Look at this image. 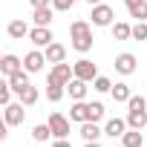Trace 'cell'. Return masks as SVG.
Here are the masks:
<instances>
[{
    "label": "cell",
    "instance_id": "obj_1",
    "mask_svg": "<svg viewBox=\"0 0 147 147\" xmlns=\"http://www.w3.org/2000/svg\"><path fill=\"white\" fill-rule=\"evenodd\" d=\"M69 38H72V49L78 52H90L92 49V29L87 20H75L69 26Z\"/></svg>",
    "mask_w": 147,
    "mask_h": 147
},
{
    "label": "cell",
    "instance_id": "obj_2",
    "mask_svg": "<svg viewBox=\"0 0 147 147\" xmlns=\"http://www.w3.org/2000/svg\"><path fill=\"white\" fill-rule=\"evenodd\" d=\"M127 124L133 127V130H141L144 124H147V101L141 98V95H133L130 101H127Z\"/></svg>",
    "mask_w": 147,
    "mask_h": 147
},
{
    "label": "cell",
    "instance_id": "obj_3",
    "mask_svg": "<svg viewBox=\"0 0 147 147\" xmlns=\"http://www.w3.org/2000/svg\"><path fill=\"white\" fill-rule=\"evenodd\" d=\"M72 78H75V69H72L69 63H55L52 66V72H49V78H46V84H58V87H66Z\"/></svg>",
    "mask_w": 147,
    "mask_h": 147
},
{
    "label": "cell",
    "instance_id": "obj_4",
    "mask_svg": "<svg viewBox=\"0 0 147 147\" xmlns=\"http://www.w3.org/2000/svg\"><path fill=\"white\" fill-rule=\"evenodd\" d=\"M72 69H75V78H81V81H87V84L98 78V69H95V63H92V61H87V58L75 61V63H72Z\"/></svg>",
    "mask_w": 147,
    "mask_h": 147
},
{
    "label": "cell",
    "instance_id": "obj_5",
    "mask_svg": "<svg viewBox=\"0 0 147 147\" xmlns=\"http://www.w3.org/2000/svg\"><path fill=\"white\" fill-rule=\"evenodd\" d=\"M49 127H52V136L55 138H66L69 136V118L61 115V113H52L49 115Z\"/></svg>",
    "mask_w": 147,
    "mask_h": 147
},
{
    "label": "cell",
    "instance_id": "obj_6",
    "mask_svg": "<svg viewBox=\"0 0 147 147\" xmlns=\"http://www.w3.org/2000/svg\"><path fill=\"white\" fill-rule=\"evenodd\" d=\"M113 18H115V12H113L110 6H104V3L92 6V26H110Z\"/></svg>",
    "mask_w": 147,
    "mask_h": 147
},
{
    "label": "cell",
    "instance_id": "obj_7",
    "mask_svg": "<svg viewBox=\"0 0 147 147\" xmlns=\"http://www.w3.org/2000/svg\"><path fill=\"white\" fill-rule=\"evenodd\" d=\"M26 104H6V127H18V124H23V118H26V110H23Z\"/></svg>",
    "mask_w": 147,
    "mask_h": 147
},
{
    "label": "cell",
    "instance_id": "obj_8",
    "mask_svg": "<svg viewBox=\"0 0 147 147\" xmlns=\"http://www.w3.org/2000/svg\"><path fill=\"white\" fill-rule=\"evenodd\" d=\"M20 69H23V61H20L18 55H3V61H0V72H3L6 78H12V75H18Z\"/></svg>",
    "mask_w": 147,
    "mask_h": 147
},
{
    "label": "cell",
    "instance_id": "obj_9",
    "mask_svg": "<svg viewBox=\"0 0 147 147\" xmlns=\"http://www.w3.org/2000/svg\"><path fill=\"white\" fill-rule=\"evenodd\" d=\"M29 40L40 49V46H49L55 38H52V32H49V26H35L32 32H29Z\"/></svg>",
    "mask_w": 147,
    "mask_h": 147
},
{
    "label": "cell",
    "instance_id": "obj_10",
    "mask_svg": "<svg viewBox=\"0 0 147 147\" xmlns=\"http://www.w3.org/2000/svg\"><path fill=\"white\" fill-rule=\"evenodd\" d=\"M121 75H133L136 72V55H130V52H121L118 58H115V63H113Z\"/></svg>",
    "mask_w": 147,
    "mask_h": 147
},
{
    "label": "cell",
    "instance_id": "obj_11",
    "mask_svg": "<svg viewBox=\"0 0 147 147\" xmlns=\"http://www.w3.org/2000/svg\"><path fill=\"white\" fill-rule=\"evenodd\" d=\"M43 63H46V55H40L38 49H35V52H29V55L23 58V69H26V72H40V69H43Z\"/></svg>",
    "mask_w": 147,
    "mask_h": 147
},
{
    "label": "cell",
    "instance_id": "obj_12",
    "mask_svg": "<svg viewBox=\"0 0 147 147\" xmlns=\"http://www.w3.org/2000/svg\"><path fill=\"white\" fill-rule=\"evenodd\" d=\"M69 121H90V104H84V101H75L69 107Z\"/></svg>",
    "mask_w": 147,
    "mask_h": 147
},
{
    "label": "cell",
    "instance_id": "obj_13",
    "mask_svg": "<svg viewBox=\"0 0 147 147\" xmlns=\"http://www.w3.org/2000/svg\"><path fill=\"white\" fill-rule=\"evenodd\" d=\"M127 127H130V124H127L124 118H110L107 127H104V136H113V138H115V136H124Z\"/></svg>",
    "mask_w": 147,
    "mask_h": 147
},
{
    "label": "cell",
    "instance_id": "obj_14",
    "mask_svg": "<svg viewBox=\"0 0 147 147\" xmlns=\"http://www.w3.org/2000/svg\"><path fill=\"white\" fill-rule=\"evenodd\" d=\"M98 136H104V130H98L95 121H84L81 124V138L84 141H98Z\"/></svg>",
    "mask_w": 147,
    "mask_h": 147
},
{
    "label": "cell",
    "instance_id": "obj_15",
    "mask_svg": "<svg viewBox=\"0 0 147 147\" xmlns=\"http://www.w3.org/2000/svg\"><path fill=\"white\" fill-rule=\"evenodd\" d=\"M66 90H69V95L75 98V101H84V95H87V81H81V78H72V81L66 84Z\"/></svg>",
    "mask_w": 147,
    "mask_h": 147
},
{
    "label": "cell",
    "instance_id": "obj_16",
    "mask_svg": "<svg viewBox=\"0 0 147 147\" xmlns=\"http://www.w3.org/2000/svg\"><path fill=\"white\" fill-rule=\"evenodd\" d=\"M63 58H66V49H63L61 43H55V40H52V43L46 46V61H49V63H61Z\"/></svg>",
    "mask_w": 147,
    "mask_h": 147
},
{
    "label": "cell",
    "instance_id": "obj_17",
    "mask_svg": "<svg viewBox=\"0 0 147 147\" xmlns=\"http://www.w3.org/2000/svg\"><path fill=\"white\" fill-rule=\"evenodd\" d=\"M32 20H35V26H49V23H52V9H49V6H40V9H35Z\"/></svg>",
    "mask_w": 147,
    "mask_h": 147
},
{
    "label": "cell",
    "instance_id": "obj_18",
    "mask_svg": "<svg viewBox=\"0 0 147 147\" xmlns=\"http://www.w3.org/2000/svg\"><path fill=\"white\" fill-rule=\"evenodd\" d=\"M9 84H12V90H15V92L20 95V92H23V90L29 87V78H26V69H20L18 75H12V78H9Z\"/></svg>",
    "mask_w": 147,
    "mask_h": 147
},
{
    "label": "cell",
    "instance_id": "obj_19",
    "mask_svg": "<svg viewBox=\"0 0 147 147\" xmlns=\"http://www.w3.org/2000/svg\"><path fill=\"white\" fill-rule=\"evenodd\" d=\"M6 32H9V38H23V35H29L32 29H29L23 20H12V23L6 26Z\"/></svg>",
    "mask_w": 147,
    "mask_h": 147
},
{
    "label": "cell",
    "instance_id": "obj_20",
    "mask_svg": "<svg viewBox=\"0 0 147 147\" xmlns=\"http://www.w3.org/2000/svg\"><path fill=\"white\" fill-rule=\"evenodd\" d=\"M127 9H130V15H133L136 20H144V18H147V0H136V3H127Z\"/></svg>",
    "mask_w": 147,
    "mask_h": 147
},
{
    "label": "cell",
    "instance_id": "obj_21",
    "mask_svg": "<svg viewBox=\"0 0 147 147\" xmlns=\"http://www.w3.org/2000/svg\"><path fill=\"white\" fill-rule=\"evenodd\" d=\"M113 38H115V40L133 38V26H127V23H113Z\"/></svg>",
    "mask_w": 147,
    "mask_h": 147
},
{
    "label": "cell",
    "instance_id": "obj_22",
    "mask_svg": "<svg viewBox=\"0 0 147 147\" xmlns=\"http://www.w3.org/2000/svg\"><path fill=\"white\" fill-rule=\"evenodd\" d=\"M121 138H124V147H141V144H144L141 133H138V130H133V127H130V133H124Z\"/></svg>",
    "mask_w": 147,
    "mask_h": 147
},
{
    "label": "cell",
    "instance_id": "obj_23",
    "mask_svg": "<svg viewBox=\"0 0 147 147\" xmlns=\"http://www.w3.org/2000/svg\"><path fill=\"white\" fill-rule=\"evenodd\" d=\"M110 92H113V98H115V101H130V98H133V95H130V87H127V84H115V87H113Z\"/></svg>",
    "mask_w": 147,
    "mask_h": 147
},
{
    "label": "cell",
    "instance_id": "obj_24",
    "mask_svg": "<svg viewBox=\"0 0 147 147\" xmlns=\"http://www.w3.org/2000/svg\"><path fill=\"white\" fill-rule=\"evenodd\" d=\"M20 104H26V107H32V104H38V90L29 84L23 92H20Z\"/></svg>",
    "mask_w": 147,
    "mask_h": 147
},
{
    "label": "cell",
    "instance_id": "obj_25",
    "mask_svg": "<svg viewBox=\"0 0 147 147\" xmlns=\"http://www.w3.org/2000/svg\"><path fill=\"white\" fill-rule=\"evenodd\" d=\"M49 136H52V127H49V121H46V124H38V127L32 130V138H35V141H46Z\"/></svg>",
    "mask_w": 147,
    "mask_h": 147
},
{
    "label": "cell",
    "instance_id": "obj_26",
    "mask_svg": "<svg viewBox=\"0 0 147 147\" xmlns=\"http://www.w3.org/2000/svg\"><path fill=\"white\" fill-rule=\"evenodd\" d=\"M46 98H49L52 104H55V101H61V98H63V87H58V84H49V87H46Z\"/></svg>",
    "mask_w": 147,
    "mask_h": 147
},
{
    "label": "cell",
    "instance_id": "obj_27",
    "mask_svg": "<svg viewBox=\"0 0 147 147\" xmlns=\"http://www.w3.org/2000/svg\"><path fill=\"white\" fill-rule=\"evenodd\" d=\"M101 118H104V104L92 101L90 104V121H101Z\"/></svg>",
    "mask_w": 147,
    "mask_h": 147
},
{
    "label": "cell",
    "instance_id": "obj_28",
    "mask_svg": "<svg viewBox=\"0 0 147 147\" xmlns=\"http://www.w3.org/2000/svg\"><path fill=\"white\" fill-rule=\"evenodd\" d=\"M12 92H15V90H12V84H9V81H6V84H0V101H3V107H6V104H12Z\"/></svg>",
    "mask_w": 147,
    "mask_h": 147
},
{
    "label": "cell",
    "instance_id": "obj_29",
    "mask_svg": "<svg viewBox=\"0 0 147 147\" xmlns=\"http://www.w3.org/2000/svg\"><path fill=\"white\" fill-rule=\"evenodd\" d=\"M133 38H136V40H147V23L138 20V23L133 26Z\"/></svg>",
    "mask_w": 147,
    "mask_h": 147
},
{
    "label": "cell",
    "instance_id": "obj_30",
    "mask_svg": "<svg viewBox=\"0 0 147 147\" xmlns=\"http://www.w3.org/2000/svg\"><path fill=\"white\" fill-rule=\"evenodd\" d=\"M52 6H55L58 12H69L72 6H75V0H52Z\"/></svg>",
    "mask_w": 147,
    "mask_h": 147
},
{
    "label": "cell",
    "instance_id": "obj_31",
    "mask_svg": "<svg viewBox=\"0 0 147 147\" xmlns=\"http://www.w3.org/2000/svg\"><path fill=\"white\" fill-rule=\"evenodd\" d=\"M95 90H98V92H110V90H113L110 78H101V75H98V78H95Z\"/></svg>",
    "mask_w": 147,
    "mask_h": 147
},
{
    "label": "cell",
    "instance_id": "obj_32",
    "mask_svg": "<svg viewBox=\"0 0 147 147\" xmlns=\"http://www.w3.org/2000/svg\"><path fill=\"white\" fill-rule=\"evenodd\" d=\"M29 3H32L35 9H40V6H49V0H29Z\"/></svg>",
    "mask_w": 147,
    "mask_h": 147
},
{
    "label": "cell",
    "instance_id": "obj_33",
    "mask_svg": "<svg viewBox=\"0 0 147 147\" xmlns=\"http://www.w3.org/2000/svg\"><path fill=\"white\" fill-rule=\"evenodd\" d=\"M52 147H72V144H69V141H66V138H58V141H55V144H52Z\"/></svg>",
    "mask_w": 147,
    "mask_h": 147
},
{
    "label": "cell",
    "instance_id": "obj_34",
    "mask_svg": "<svg viewBox=\"0 0 147 147\" xmlns=\"http://www.w3.org/2000/svg\"><path fill=\"white\" fill-rule=\"evenodd\" d=\"M84 147H101V144H98V141H87Z\"/></svg>",
    "mask_w": 147,
    "mask_h": 147
},
{
    "label": "cell",
    "instance_id": "obj_35",
    "mask_svg": "<svg viewBox=\"0 0 147 147\" xmlns=\"http://www.w3.org/2000/svg\"><path fill=\"white\" fill-rule=\"evenodd\" d=\"M87 3H90V6H98V3H101V0H87Z\"/></svg>",
    "mask_w": 147,
    "mask_h": 147
},
{
    "label": "cell",
    "instance_id": "obj_36",
    "mask_svg": "<svg viewBox=\"0 0 147 147\" xmlns=\"http://www.w3.org/2000/svg\"><path fill=\"white\" fill-rule=\"evenodd\" d=\"M124 3H136V0H124Z\"/></svg>",
    "mask_w": 147,
    "mask_h": 147
},
{
    "label": "cell",
    "instance_id": "obj_37",
    "mask_svg": "<svg viewBox=\"0 0 147 147\" xmlns=\"http://www.w3.org/2000/svg\"><path fill=\"white\" fill-rule=\"evenodd\" d=\"M121 147H124V144H121Z\"/></svg>",
    "mask_w": 147,
    "mask_h": 147
}]
</instances>
